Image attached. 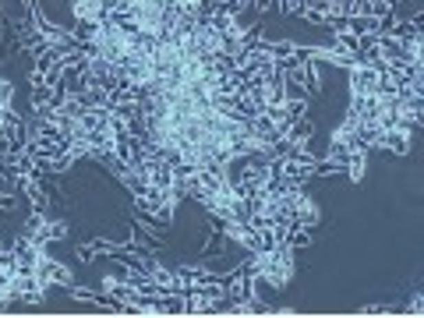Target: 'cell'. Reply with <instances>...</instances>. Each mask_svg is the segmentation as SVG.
<instances>
[{
  "label": "cell",
  "mask_w": 424,
  "mask_h": 318,
  "mask_svg": "<svg viewBox=\"0 0 424 318\" xmlns=\"http://www.w3.org/2000/svg\"><path fill=\"white\" fill-rule=\"evenodd\" d=\"M14 205H18V202L11 198V194H0V209H4V212H11Z\"/></svg>",
  "instance_id": "cell-1"
},
{
  "label": "cell",
  "mask_w": 424,
  "mask_h": 318,
  "mask_svg": "<svg viewBox=\"0 0 424 318\" xmlns=\"http://www.w3.org/2000/svg\"><path fill=\"white\" fill-rule=\"evenodd\" d=\"M0 18H4V11H0Z\"/></svg>",
  "instance_id": "cell-2"
}]
</instances>
